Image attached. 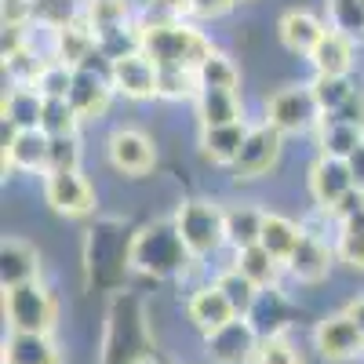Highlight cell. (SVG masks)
<instances>
[{
    "label": "cell",
    "instance_id": "1",
    "mask_svg": "<svg viewBox=\"0 0 364 364\" xmlns=\"http://www.w3.org/2000/svg\"><path fill=\"white\" fill-rule=\"evenodd\" d=\"M124 262L128 269L142 273V277H154V281H186L193 269H200L193 255L186 252V245H182L171 215L142 223L124 248Z\"/></svg>",
    "mask_w": 364,
    "mask_h": 364
},
{
    "label": "cell",
    "instance_id": "2",
    "mask_svg": "<svg viewBox=\"0 0 364 364\" xmlns=\"http://www.w3.org/2000/svg\"><path fill=\"white\" fill-rule=\"evenodd\" d=\"M219 44L193 18H146L142 15V55L157 70H190L197 73L200 63Z\"/></svg>",
    "mask_w": 364,
    "mask_h": 364
},
{
    "label": "cell",
    "instance_id": "3",
    "mask_svg": "<svg viewBox=\"0 0 364 364\" xmlns=\"http://www.w3.org/2000/svg\"><path fill=\"white\" fill-rule=\"evenodd\" d=\"M171 223L197 266L211 262L219 252H230L226 248V211L219 197H208V193L182 197L171 211Z\"/></svg>",
    "mask_w": 364,
    "mask_h": 364
},
{
    "label": "cell",
    "instance_id": "4",
    "mask_svg": "<svg viewBox=\"0 0 364 364\" xmlns=\"http://www.w3.org/2000/svg\"><path fill=\"white\" fill-rule=\"evenodd\" d=\"M262 124H269L273 132H281L284 139H295V135H310L321 128V106L314 99V91L306 80H295V84H284L277 91H269L262 99V113H259Z\"/></svg>",
    "mask_w": 364,
    "mask_h": 364
},
{
    "label": "cell",
    "instance_id": "5",
    "mask_svg": "<svg viewBox=\"0 0 364 364\" xmlns=\"http://www.w3.org/2000/svg\"><path fill=\"white\" fill-rule=\"evenodd\" d=\"M0 310H4L8 331H18V336H55L58 328V299L44 281L4 288Z\"/></svg>",
    "mask_w": 364,
    "mask_h": 364
},
{
    "label": "cell",
    "instance_id": "6",
    "mask_svg": "<svg viewBox=\"0 0 364 364\" xmlns=\"http://www.w3.org/2000/svg\"><path fill=\"white\" fill-rule=\"evenodd\" d=\"M284 135L273 132L269 124H262V120H252L248 128V139L245 146H240V154L233 161V168L226 171L233 186H252V182H262L269 178L273 171H277L281 157H284Z\"/></svg>",
    "mask_w": 364,
    "mask_h": 364
},
{
    "label": "cell",
    "instance_id": "7",
    "mask_svg": "<svg viewBox=\"0 0 364 364\" xmlns=\"http://www.w3.org/2000/svg\"><path fill=\"white\" fill-rule=\"evenodd\" d=\"M310 350L324 364H360L364 360V339L353 324V317L343 310H331L314 321L310 328Z\"/></svg>",
    "mask_w": 364,
    "mask_h": 364
},
{
    "label": "cell",
    "instance_id": "8",
    "mask_svg": "<svg viewBox=\"0 0 364 364\" xmlns=\"http://www.w3.org/2000/svg\"><path fill=\"white\" fill-rule=\"evenodd\" d=\"M102 157H106V164L117 175L146 178L149 171L157 168V142H154L149 132H142L135 124H117L102 139Z\"/></svg>",
    "mask_w": 364,
    "mask_h": 364
},
{
    "label": "cell",
    "instance_id": "9",
    "mask_svg": "<svg viewBox=\"0 0 364 364\" xmlns=\"http://www.w3.org/2000/svg\"><path fill=\"white\" fill-rule=\"evenodd\" d=\"M41 197L63 219H87L99 208V190L84 175V168L80 171H48L41 178Z\"/></svg>",
    "mask_w": 364,
    "mask_h": 364
},
{
    "label": "cell",
    "instance_id": "10",
    "mask_svg": "<svg viewBox=\"0 0 364 364\" xmlns=\"http://www.w3.org/2000/svg\"><path fill=\"white\" fill-rule=\"evenodd\" d=\"M339 266L336 259V237L328 233H302L299 248L291 252V259L284 262V277L295 281L299 288H317L331 277V269Z\"/></svg>",
    "mask_w": 364,
    "mask_h": 364
},
{
    "label": "cell",
    "instance_id": "11",
    "mask_svg": "<svg viewBox=\"0 0 364 364\" xmlns=\"http://www.w3.org/2000/svg\"><path fill=\"white\" fill-rule=\"evenodd\" d=\"M259 343H262V336L252 324V317H233L230 324H223L219 331L200 339L208 364H255Z\"/></svg>",
    "mask_w": 364,
    "mask_h": 364
},
{
    "label": "cell",
    "instance_id": "12",
    "mask_svg": "<svg viewBox=\"0 0 364 364\" xmlns=\"http://www.w3.org/2000/svg\"><path fill=\"white\" fill-rule=\"evenodd\" d=\"M353 190H357V182H353V171L346 161H331V157L314 154V161L306 168V193H310V204L317 211L331 215Z\"/></svg>",
    "mask_w": 364,
    "mask_h": 364
},
{
    "label": "cell",
    "instance_id": "13",
    "mask_svg": "<svg viewBox=\"0 0 364 364\" xmlns=\"http://www.w3.org/2000/svg\"><path fill=\"white\" fill-rule=\"evenodd\" d=\"M182 314H186L190 328L197 331V336H211V331H219L223 324H230L237 314L230 306V299L215 288V281H197L186 288V299H182Z\"/></svg>",
    "mask_w": 364,
    "mask_h": 364
},
{
    "label": "cell",
    "instance_id": "14",
    "mask_svg": "<svg viewBox=\"0 0 364 364\" xmlns=\"http://www.w3.org/2000/svg\"><path fill=\"white\" fill-rule=\"evenodd\" d=\"M328 29H331V26H328L324 15H317V11H310V8H288V11L277 18V41H281V48H284L288 55L310 58L314 48L324 41Z\"/></svg>",
    "mask_w": 364,
    "mask_h": 364
},
{
    "label": "cell",
    "instance_id": "15",
    "mask_svg": "<svg viewBox=\"0 0 364 364\" xmlns=\"http://www.w3.org/2000/svg\"><path fill=\"white\" fill-rule=\"evenodd\" d=\"M51 139L44 132H11L4 128V175H48Z\"/></svg>",
    "mask_w": 364,
    "mask_h": 364
},
{
    "label": "cell",
    "instance_id": "16",
    "mask_svg": "<svg viewBox=\"0 0 364 364\" xmlns=\"http://www.w3.org/2000/svg\"><path fill=\"white\" fill-rule=\"evenodd\" d=\"M113 99H117V91H113L109 73H99V70H77L73 73V87H70V99L66 102L77 109L80 124L102 120L109 113Z\"/></svg>",
    "mask_w": 364,
    "mask_h": 364
},
{
    "label": "cell",
    "instance_id": "17",
    "mask_svg": "<svg viewBox=\"0 0 364 364\" xmlns=\"http://www.w3.org/2000/svg\"><path fill=\"white\" fill-rule=\"evenodd\" d=\"M113 91L117 99L124 102H157V66L139 51V55H128V58H117L113 63Z\"/></svg>",
    "mask_w": 364,
    "mask_h": 364
},
{
    "label": "cell",
    "instance_id": "18",
    "mask_svg": "<svg viewBox=\"0 0 364 364\" xmlns=\"http://www.w3.org/2000/svg\"><path fill=\"white\" fill-rule=\"evenodd\" d=\"M306 63H310V77H353L360 63V44L339 33V29H328Z\"/></svg>",
    "mask_w": 364,
    "mask_h": 364
},
{
    "label": "cell",
    "instance_id": "19",
    "mask_svg": "<svg viewBox=\"0 0 364 364\" xmlns=\"http://www.w3.org/2000/svg\"><path fill=\"white\" fill-rule=\"evenodd\" d=\"M41 273H44L41 252L26 237H15V233L4 237V245H0V284L4 288L33 284V281H41Z\"/></svg>",
    "mask_w": 364,
    "mask_h": 364
},
{
    "label": "cell",
    "instance_id": "20",
    "mask_svg": "<svg viewBox=\"0 0 364 364\" xmlns=\"http://www.w3.org/2000/svg\"><path fill=\"white\" fill-rule=\"evenodd\" d=\"M223 211H226V248H230V255L259 245V233H262V223H266L262 204H255L248 197H233V200H223Z\"/></svg>",
    "mask_w": 364,
    "mask_h": 364
},
{
    "label": "cell",
    "instance_id": "21",
    "mask_svg": "<svg viewBox=\"0 0 364 364\" xmlns=\"http://www.w3.org/2000/svg\"><path fill=\"white\" fill-rule=\"evenodd\" d=\"M190 109H193L197 128H230V124H245V120H252L245 99H240V91H211V87H204Z\"/></svg>",
    "mask_w": 364,
    "mask_h": 364
},
{
    "label": "cell",
    "instance_id": "22",
    "mask_svg": "<svg viewBox=\"0 0 364 364\" xmlns=\"http://www.w3.org/2000/svg\"><path fill=\"white\" fill-rule=\"evenodd\" d=\"M44 95L33 84H8L4 99H0V117H4V128L11 132H41L44 120Z\"/></svg>",
    "mask_w": 364,
    "mask_h": 364
},
{
    "label": "cell",
    "instance_id": "23",
    "mask_svg": "<svg viewBox=\"0 0 364 364\" xmlns=\"http://www.w3.org/2000/svg\"><path fill=\"white\" fill-rule=\"evenodd\" d=\"M248 128H252V120L230 124V128H197V154L211 168L230 171L237 154H240V146H245V139H248Z\"/></svg>",
    "mask_w": 364,
    "mask_h": 364
},
{
    "label": "cell",
    "instance_id": "24",
    "mask_svg": "<svg viewBox=\"0 0 364 364\" xmlns=\"http://www.w3.org/2000/svg\"><path fill=\"white\" fill-rule=\"evenodd\" d=\"M0 364H66V353L55 343V336H18V331H8L4 346H0Z\"/></svg>",
    "mask_w": 364,
    "mask_h": 364
},
{
    "label": "cell",
    "instance_id": "25",
    "mask_svg": "<svg viewBox=\"0 0 364 364\" xmlns=\"http://www.w3.org/2000/svg\"><path fill=\"white\" fill-rule=\"evenodd\" d=\"M77 15L91 26V33H106L117 26H132L142 18L139 0H77Z\"/></svg>",
    "mask_w": 364,
    "mask_h": 364
},
{
    "label": "cell",
    "instance_id": "26",
    "mask_svg": "<svg viewBox=\"0 0 364 364\" xmlns=\"http://www.w3.org/2000/svg\"><path fill=\"white\" fill-rule=\"evenodd\" d=\"M95 48H99V41H95L91 26H87L80 15L58 22V29H55V58H58V63H66V66L77 70V66L87 63Z\"/></svg>",
    "mask_w": 364,
    "mask_h": 364
},
{
    "label": "cell",
    "instance_id": "27",
    "mask_svg": "<svg viewBox=\"0 0 364 364\" xmlns=\"http://www.w3.org/2000/svg\"><path fill=\"white\" fill-rule=\"evenodd\" d=\"M302 233H306L302 230V219H291V215H284V211L266 208V223H262V233H259V245L277 262H288L291 252L299 248Z\"/></svg>",
    "mask_w": 364,
    "mask_h": 364
},
{
    "label": "cell",
    "instance_id": "28",
    "mask_svg": "<svg viewBox=\"0 0 364 364\" xmlns=\"http://www.w3.org/2000/svg\"><path fill=\"white\" fill-rule=\"evenodd\" d=\"M230 262L245 273V277L259 288V291H277L281 281H284V262H277L262 245H252L245 252H233Z\"/></svg>",
    "mask_w": 364,
    "mask_h": 364
},
{
    "label": "cell",
    "instance_id": "29",
    "mask_svg": "<svg viewBox=\"0 0 364 364\" xmlns=\"http://www.w3.org/2000/svg\"><path fill=\"white\" fill-rule=\"evenodd\" d=\"M314 146H317V157L350 161L364 146V132L353 124H339V120H321V128L314 132Z\"/></svg>",
    "mask_w": 364,
    "mask_h": 364
},
{
    "label": "cell",
    "instance_id": "30",
    "mask_svg": "<svg viewBox=\"0 0 364 364\" xmlns=\"http://www.w3.org/2000/svg\"><path fill=\"white\" fill-rule=\"evenodd\" d=\"M211 281H215V288L230 299V306H233L237 317H252V314H255L262 291H259V288H255V284H252L233 262H223L215 273H211Z\"/></svg>",
    "mask_w": 364,
    "mask_h": 364
},
{
    "label": "cell",
    "instance_id": "31",
    "mask_svg": "<svg viewBox=\"0 0 364 364\" xmlns=\"http://www.w3.org/2000/svg\"><path fill=\"white\" fill-rule=\"evenodd\" d=\"M336 259L350 273H364V208L336 223Z\"/></svg>",
    "mask_w": 364,
    "mask_h": 364
},
{
    "label": "cell",
    "instance_id": "32",
    "mask_svg": "<svg viewBox=\"0 0 364 364\" xmlns=\"http://www.w3.org/2000/svg\"><path fill=\"white\" fill-rule=\"evenodd\" d=\"M197 84L200 91L211 87V91H240V66L233 63V55L215 48L197 70Z\"/></svg>",
    "mask_w": 364,
    "mask_h": 364
},
{
    "label": "cell",
    "instance_id": "33",
    "mask_svg": "<svg viewBox=\"0 0 364 364\" xmlns=\"http://www.w3.org/2000/svg\"><path fill=\"white\" fill-rule=\"evenodd\" d=\"M197 95H200L197 73H190V70H157V102L193 106Z\"/></svg>",
    "mask_w": 364,
    "mask_h": 364
},
{
    "label": "cell",
    "instance_id": "34",
    "mask_svg": "<svg viewBox=\"0 0 364 364\" xmlns=\"http://www.w3.org/2000/svg\"><path fill=\"white\" fill-rule=\"evenodd\" d=\"M306 84H310V91H314V99H317V106H321L324 117L339 113L346 106V99L360 87L357 77H310Z\"/></svg>",
    "mask_w": 364,
    "mask_h": 364
},
{
    "label": "cell",
    "instance_id": "35",
    "mask_svg": "<svg viewBox=\"0 0 364 364\" xmlns=\"http://www.w3.org/2000/svg\"><path fill=\"white\" fill-rule=\"evenodd\" d=\"M255 364H306V350L295 343L291 331H277V336H262Z\"/></svg>",
    "mask_w": 364,
    "mask_h": 364
},
{
    "label": "cell",
    "instance_id": "36",
    "mask_svg": "<svg viewBox=\"0 0 364 364\" xmlns=\"http://www.w3.org/2000/svg\"><path fill=\"white\" fill-rule=\"evenodd\" d=\"M41 132L48 139H66V135H80V117L66 99H48L44 102V120H41Z\"/></svg>",
    "mask_w": 364,
    "mask_h": 364
},
{
    "label": "cell",
    "instance_id": "37",
    "mask_svg": "<svg viewBox=\"0 0 364 364\" xmlns=\"http://www.w3.org/2000/svg\"><path fill=\"white\" fill-rule=\"evenodd\" d=\"M328 26L339 29V33L353 37L360 48H364V11L357 0H328Z\"/></svg>",
    "mask_w": 364,
    "mask_h": 364
},
{
    "label": "cell",
    "instance_id": "38",
    "mask_svg": "<svg viewBox=\"0 0 364 364\" xmlns=\"http://www.w3.org/2000/svg\"><path fill=\"white\" fill-rule=\"evenodd\" d=\"M73 66H66V63H58V58H51V63L41 70V77H37V91L44 99H70V87H73Z\"/></svg>",
    "mask_w": 364,
    "mask_h": 364
},
{
    "label": "cell",
    "instance_id": "39",
    "mask_svg": "<svg viewBox=\"0 0 364 364\" xmlns=\"http://www.w3.org/2000/svg\"><path fill=\"white\" fill-rule=\"evenodd\" d=\"M80 168H84V146H80V135L51 139V149H48V171H80Z\"/></svg>",
    "mask_w": 364,
    "mask_h": 364
},
{
    "label": "cell",
    "instance_id": "40",
    "mask_svg": "<svg viewBox=\"0 0 364 364\" xmlns=\"http://www.w3.org/2000/svg\"><path fill=\"white\" fill-rule=\"evenodd\" d=\"M0 18H4V29H29L41 18V8L33 0H0Z\"/></svg>",
    "mask_w": 364,
    "mask_h": 364
},
{
    "label": "cell",
    "instance_id": "41",
    "mask_svg": "<svg viewBox=\"0 0 364 364\" xmlns=\"http://www.w3.org/2000/svg\"><path fill=\"white\" fill-rule=\"evenodd\" d=\"M197 0H142L146 18H193Z\"/></svg>",
    "mask_w": 364,
    "mask_h": 364
},
{
    "label": "cell",
    "instance_id": "42",
    "mask_svg": "<svg viewBox=\"0 0 364 364\" xmlns=\"http://www.w3.org/2000/svg\"><path fill=\"white\" fill-rule=\"evenodd\" d=\"M237 8V0H197L193 4V22H215Z\"/></svg>",
    "mask_w": 364,
    "mask_h": 364
},
{
    "label": "cell",
    "instance_id": "43",
    "mask_svg": "<svg viewBox=\"0 0 364 364\" xmlns=\"http://www.w3.org/2000/svg\"><path fill=\"white\" fill-rule=\"evenodd\" d=\"M346 314L353 317V324H357V331H360V339H364V295H357V299L346 302Z\"/></svg>",
    "mask_w": 364,
    "mask_h": 364
},
{
    "label": "cell",
    "instance_id": "44",
    "mask_svg": "<svg viewBox=\"0 0 364 364\" xmlns=\"http://www.w3.org/2000/svg\"><path fill=\"white\" fill-rule=\"evenodd\" d=\"M350 164V171H353V182H357V190H364V146L357 149V154L346 161Z\"/></svg>",
    "mask_w": 364,
    "mask_h": 364
},
{
    "label": "cell",
    "instance_id": "45",
    "mask_svg": "<svg viewBox=\"0 0 364 364\" xmlns=\"http://www.w3.org/2000/svg\"><path fill=\"white\" fill-rule=\"evenodd\" d=\"M240 4H248V0H237V8H240Z\"/></svg>",
    "mask_w": 364,
    "mask_h": 364
},
{
    "label": "cell",
    "instance_id": "46",
    "mask_svg": "<svg viewBox=\"0 0 364 364\" xmlns=\"http://www.w3.org/2000/svg\"><path fill=\"white\" fill-rule=\"evenodd\" d=\"M357 4H360V11H364V0H357Z\"/></svg>",
    "mask_w": 364,
    "mask_h": 364
},
{
    "label": "cell",
    "instance_id": "47",
    "mask_svg": "<svg viewBox=\"0 0 364 364\" xmlns=\"http://www.w3.org/2000/svg\"><path fill=\"white\" fill-rule=\"evenodd\" d=\"M161 364H171V360H161Z\"/></svg>",
    "mask_w": 364,
    "mask_h": 364
},
{
    "label": "cell",
    "instance_id": "48",
    "mask_svg": "<svg viewBox=\"0 0 364 364\" xmlns=\"http://www.w3.org/2000/svg\"><path fill=\"white\" fill-rule=\"evenodd\" d=\"M360 364H364V360H360Z\"/></svg>",
    "mask_w": 364,
    "mask_h": 364
}]
</instances>
